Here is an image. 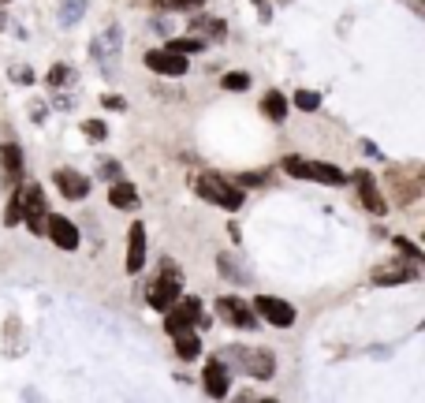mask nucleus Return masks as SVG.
<instances>
[{
	"mask_svg": "<svg viewBox=\"0 0 425 403\" xmlns=\"http://www.w3.org/2000/svg\"><path fill=\"white\" fill-rule=\"evenodd\" d=\"M194 190H198L206 202H212V206H220V209H243V202L246 195L235 187V183H228L224 176H217V172H201L198 183H194Z\"/></svg>",
	"mask_w": 425,
	"mask_h": 403,
	"instance_id": "obj_1",
	"label": "nucleus"
},
{
	"mask_svg": "<svg viewBox=\"0 0 425 403\" xmlns=\"http://www.w3.org/2000/svg\"><path fill=\"white\" fill-rule=\"evenodd\" d=\"M284 172L295 179H317V183H325V187H339V183H347V172L344 168H336V164H328V161H306V157H284Z\"/></svg>",
	"mask_w": 425,
	"mask_h": 403,
	"instance_id": "obj_2",
	"label": "nucleus"
},
{
	"mask_svg": "<svg viewBox=\"0 0 425 403\" xmlns=\"http://www.w3.org/2000/svg\"><path fill=\"white\" fill-rule=\"evenodd\" d=\"M119 52H123V30H119V23H108L101 34H94V41H90V57H94V63L101 71H116Z\"/></svg>",
	"mask_w": 425,
	"mask_h": 403,
	"instance_id": "obj_3",
	"label": "nucleus"
},
{
	"mask_svg": "<svg viewBox=\"0 0 425 403\" xmlns=\"http://www.w3.org/2000/svg\"><path fill=\"white\" fill-rule=\"evenodd\" d=\"M228 362H235L243 373H250L257 381H269L276 373V359L265 347H228Z\"/></svg>",
	"mask_w": 425,
	"mask_h": 403,
	"instance_id": "obj_4",
	"label": "nucleus"
},
{
	"mask_svg": "<svg viewBox=\"0 0 425 403\" xmlns=\"http://www.w3.org/2000/svg\"><path fill=\"white\" fill-rule=\"evenodd\" d=\"M15 198H19V206H23V221L30 224V232L45 235V190L38 183H23Z\"/></svg>",
	"mask_w": 425,
	"mask_h": 403,
	"instance_id": "obj_5",
	"label": "nucleus"
},
{
	"mask_svg": "<svg viewBox=\"0 0 425 403\" xmlns=\"http://www.w3.org/2000/svg\"><path fill=\"white\" fill-rule=\"evenodd\" d=\"M150 306L153 310H168L175 299H179V269H175V265L168 262L164 265V277H157L153 284H150Z\"/></svg>",
	"mask_w": 425,
	"mask_h": 403,
	"instance_id": "obj_6",
	"label": "nucleus"
},
{
	"mask_svg": "<svg viewBox=\"0 0 425 403\" xmlns=\"http://www.w3.org/2000/svg\"><path fill=\"white\" fill-rule=\"evenodd\" d=\"M217 314L224 317L228 325H235V328H257V310L246 299H239V295L217 299Z\"/></svg>",
	"mask_w": 425,
	"mask_h": 403,
	"instance_id": "obj_7",
	"label": "nucleus"
},
{
	"mask_svg": "<svg viewBox=\"0 0 425 403\" xmlns=\"http://www.w3.org/2000/svg\"><path fill=\"white\" fill-rule=\"evenodd\" d=\"M194 325H206V322H201L198 299H175L168 306V322H164V328L175 336V333H187V328H194Z\"/></svg>",
	"mask_w": 425,
	"mask_h": 403,
	"instance_id": "obj_8",
	"label": "nucleus"
},
{
	"mask_svg": "<svg viewBox=\"0 0 425 403\" xmlns=\"http://www.w3.org/2000/svg\"><path fill=\"white\" fill-rule=\"evenodd\" d=\"M254 310H257V314H261L269 325H276V328H291V325H295V306H291V302H284V299L257 295Z\"/></svg>",
	"mask_w": 425,
	"mask_h": 403,
	"instance_id": "obj_9",
	"label": "nucleus"
},
{
	"mask_svg": "<svg viewBox=\"0 0 425 403\" xmlns=\"http://www.w3.org/2000/svg\"><path fill=\"white\" fill-rule=\"evenodd\" d=\"M146 68L157 71V75L179 79V75H187V57H179L172 49H153V52H146Z\"/></svg>",
	"mask_w": 425,
	"mask_h": 403,
	"instance_id": "obj_10",
	"label": "nucleus"
},
{
	"mask_svg": "<svg viewBox=\"0 0 425 403\" xmlns=\"http://www.w3.org/2000/svg\"><path fill=\"white\" fill-rule=\"evenodd\" d=\"M45 235H49L60 250H75V246H79V228L71 224L68 217H60V213L45 217Z\"/></svg>",
	"mask_w": 425,
	"mask_h": 403,
	"instance_id": "obj_11",
	"label": "nucleus"
},
{
	"mask_svg": "<svg viewBox=\"0 0 425 403\" xmlns=\"http://www.w3.org/2000/svg\"><path fill=\"white\" fill-rule=\"evenodd\" d=\"M52 179H57L60 195H63V198H71V202H82V198L90 195V179L82 176V172H75V168H60V172H52Z\"/></svg>",
	"mask_w": 425,
	"mask_h": 403,
	"instance_id": "obj_12",
	"label": "nucleus"
},
{
	"mask_svg": "<svg viewBox=\"0 0 425 403\" xmlns=\"http://www.w3.org/2000/svg\"><path fill=\"white\" fill-rule=\"evenodd\" d=\"M355 183H358V198H362V206L369 209V213L384 217L388 213V202L381 198V190H377V183L369 172H355Z\"/></svg>",
	"mask_w": 425,
	"mask_h": 403,
	"instance_id": "obj_13",
	"label": "nucleus"
},
{
	"mask_svg": "<svg viewBox=\"0 0 425 403\" xmlns=\"http://www.w3.org/2000/svg\"><path fill=\"white\" fill-rule=\"evenodd\" d=\"M146 265V224H131V235H127V273H142Z\"/></svg>",
	"mask_w": 425,
	"mask_h": 403,
	"instance_id": "obj_14",
	"label": "nucleus"
},
{
	"mask_svg": "<svg viewBox=\"0 0 425 403\" xmlns=\"http://www.w3.org/2000/svg\"><path fill=\"white\" fill-rule=\"evenodd\" d=\"M411 280H418L414 265H381V269H373V284H381V288H388V284H411Z\"/></svg>",
	"mask_w": 425,
	"mask_h": 403,
	"instance_id": "obj_15",
	"label": "nucleus"
},
{
	"mask_svg": "<svg viewBox=\"0 0 425 403\" xmlns=\"http://www.w3.org/2000/svg\"><path fill=\"white\" fill-rule=\"evenodd\" d=\"M206 392L209 396H217V400H224L228 396V366L224 362H206Z\"/></svg>",
	"mask_w": 425,
	"mask_h": 403,
	"instance_id": "obj_16",
	"label": "nucleus"
},
{
	"mask_svg": "<svg viewBox=\"0 0 425 403\" xmlns=\"http://www.w3.org/2000/svg\"><path fill=\"white\" fill-rule=\"evenodd\" d=\"M0 161H4V179H19L23 176V153H19V146H12L8 142L4 150H0Z\"/></svg>",
	"mask_w": 425,
	"mask_h": 403,
	"instance_id": "obj_17",
	"label": "nucleus"
},
{
	"mask_svg": "<svg viewBox=\"0 0 425 403\" xmlns=\"http://www.w3.org/2000/svg\"><path fill=\"white\" fill-rule=\"evenodd\" d=\"M108 202H112L116 209H138V190L131 187V183H112Z\"/></svg>",
	"mask_w": 425,
	"mask_h": 403,
	"instance_id": "obj_18",
	"label": "nucleus"
},
{
	"mask_svg": "<svg viewBox=\"0 0 425 403\" xmlns=\"http://www.w3.org/2000/svg\"><path fill=\"white\" fill-rule=\"evenodd\" d=\"M261 112L269 116V120L280 124L284 116H288V97H284V94H276V90H269V94L261 97Z\"/></svg>",
	"mask_w": 425,
	"mask_h": 403,
	"instance_id": "obj_19",
	"label": "nucleus"
},
{
	"mask_svg": "<svg viewBox=\"0 0 425 403\" xmlns=\"http://www.w3.org/2000/svg\"><path fill=\"white\" fill-rule=\"evenodd\" d=\"M198 351H201V344H198V336H194L190 333V328H187V333H175V355H179V359H198Z\"/></svg>",
	"mask_w": 425,
	"mask_h": 403,
	"instance_id": "obj_20",
	"label": "nucleus"
},
{
	"mask_svg": "<svg viewBox=\"0 0 425 403\" xmlns=\"http://www.w3.org/2000/svg\"><path fill=\"white\" fill-rule=\"evenodd\" d=\"M86 12V0H63L60 4V26H75Z\"/></svg>",
	"mask_w": 425,
	"mask_h": 403,
	"instance_id": "obj_21",
	"label": "nucleus"
},
{
	"mask_svg": "<svg viewBox=\"0 0 425 403\" xmlns=\"http://www.w3.org/2000/svg\"><path fill=\"white\" fill-rule=\"evenodd\" d=\"M71 79H75V68H68V63H52L49 75H45V82H49L52 90H63Z\"/></svg>",
	"mask_w": 425,
	"mask_h": 403,
	"instance_id": "obj_22",
	"label": "nucleus"
},
{
	"mask_svg": "<svg viewBox=\"0 0 425 403\" xmlns=\"http://www.w3.org/2000/svg\"><path fill=\"white\" fill-rule=\"evenodd\" d=\"M168 49L179 52V57H190V52L206 49V41H201V38H175V41H168Z\"/></svg>",
	"mask_w": 425,
	"mask_h": 403,
	"instance_id": "obj_23",
	"label": "nucleus"
},
{
	"mask_svg": "<svg viewBox=\"0 0 425 403\" xmlns=\"http://www.w3.org/2000/svg\"><path fill=\"white\" fill-rule=\"evenodd\" d=\"M295 105H299L302 112H317V108H321V97L313 94V90H299V94H295Z\"/></svg>",
	"mask_w": 425,
	"mask_h": 403,
	"instance_id": "obj_24",
	"label": "nucleus"
},
{
	"mask_svg": "<svg viewBox=\"0 0 425 403\" xmlns=\"http://www.w3.org/2000/svg\"><path fill=\"white\" fill-rule=\"evenodd\" d=\"M224 90H250V75H246V71H228L224 75Z\"/></svg>",
	"mask_w": 425,
	"mask_h": 403,
	"instance_id": "obj_25",
	"label": "nucleus"
},
{
	"mask_svg": "<svg viewBox=\"0 0 425 403\" xmlns=\"http://www.w3.org/2000/svg\"><path fill=\"white\" fill-rule=\"evenodd\" d=\"M392 243H395V250H403V254H406V258H411V262H422V258H425V254L418 250V246H414L411 239H403V235H395Z\"/></svg>",
	"mask_w": 425,
	"mask_h": 403,
	"instance_id": "obj_26",
	"label": "nucleus"
},
{
	"mask_svg": "<svg viewBox=\"0 0 425 403\" xmlns=\"http://www.w3.org/2000/svg\"><path fill=\"white\" fill-rule=\"evenodd\" d=\"M82 135H86V139H105L108 127L101 124V120H86V124H82Z\"/></svg>",
	"mask_w": 425,
	"mask_h": 403,
	"instance_id": "obj_27",
	"label": "nucleus"
},
{
	"mask_svg": "<svg viewBox=\"0 0 425 403\" xmlns=\"http://www.w3.org/2000/svg\"><path fill=\"white\" fill-rule=\"evenodd\" d=\"M19 221H23V206H19V198H12L4 209V224H19Z\"/></svg>",
	"mask_w": 425,
	"mask_h": 403,
	"instance_id": "obj_28",
	"label": "nucleus"
},
{
	"mask_svg": "<svg viewBox=\"0 0 425 403\" xmlns=\"http://www.w3.org/2000/svg\"><path fill=\"white\" fill-rule=\"evenodd\" d=\"M201 26H209V34H212V38H224V23H220V19H201Z\"/></svg>",
	"mask_w": 425,
	"mask_h": 403,
	"instance_id": "obj_29",
	"label": "nucleus"
},
{
	"mask_svg": "<svg viewBox=\"0 0 425 403\" xmlns=\"http://www.w3.org/2000/svg\"><path fill=\"white\" fill-rule=\"evenodd\" d=\"M97 176H105V179H116V176H119V164H116V161H105V164H101V172H97Z\"/></svg>",
	"mask_w": 425,
	"mask_h": 403,
	"instance_id": "obj_30",
	"label": "nucleus"
},
{
	"mask_svg": "<svg viewBox=\"0 0 425 403\" xmlns=\"http://www.w3.org/2000/svg\"><path fill=\"white\" fill-rule=\"evenodd\" d=\"M164 4H175V8H201L206 0H164Z\"/></svg>",
	"mask_w": 425,
	"mask_h": 403,
	"instance_id": "obj_31",
	"label": "nucleus"
},
{
	"mask_svg": "<svg viewBox=\"0 0 425 403\" xmlns=\"http://www.w3.org/2000/svg\"><path fill=\"white\" fill-rule=\"evenodd\" d=\"M105 108H127V101L116 97V94H108V97H105Z\"/></svg>",
	"mask_w": 425,
	"mask_h": 403,
	"instance_id": "obj_32",
	"label": "nucleus"
},
{
	"mask_svg": "<svg viewBox=\"0 0 425 403\" xmlns=\"http://www.w3.org/2000/svg\"><path fill=\"white\" fill-rule=\"evenodd\" d=\"M30 116H34V120H45V105H41V101H34V105H30Z\"/></svg>",
	"mask_w": 425,
	"mask_h": 403,
	"instance_id": "obj_33",
	"label": "nucleus"
},
{
	"mask_svg": "<svg viewBox=\"0 0 425 403\" xmlns=\"http://www.w3.org/2000/svg\"><path fill=\"white\" fill-rule=\"evenodd\" d=\"M12 75H15V79H19V82H23V86H26V82H30V71H26V68H12Z\"/></svg>",
	"mask_w": 425,
	"mask_h": 403,
	"instance_id": "obj_34",
	"label": "nucleus"
},
{
	"mask_svg": "<svg viewBox=\"0 0 425 403\" xmlns=\"http://www.w3.org/2000/svg\"><path fill=\"white\" fill-rule=\"evenodd\" d=\"M8 23H12V19H8V15H0V30H8Z\"/></svg>",
	"mask_w": 425,
	"mask_h": 403,
	"instance_id": "obj_35",
	"label": "nucleus"
},
{
	"mask_svg": "<svg viewBox=\"0 0 425 403\" xmlns=\"http://www.w3.org/2000/svg\"><path fill=\"white\" fill-rule=\"evenodd\" d=\"M0 4H12V0H0Z\"/></svg>",
	"mask_w": 425,
	"mask_h": 403,
	"instance_id": "obj_36",
	"label": "nucleus"
}]
</instances>
